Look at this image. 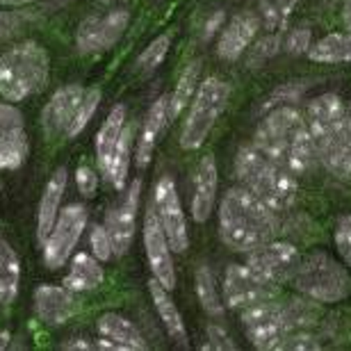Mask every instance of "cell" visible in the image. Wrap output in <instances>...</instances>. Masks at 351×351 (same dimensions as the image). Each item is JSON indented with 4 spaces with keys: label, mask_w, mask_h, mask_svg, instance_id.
Wrapping results in <instances>:
<instances>
[{
    "label": "cell",
    "mask_w": 351,
    "mask_h": 351,
    "mask_svg": "<svg viewBox=\"0 0 351 351\" xmlns=\"http://www.w3.org/2000/svg\"><path fill=\"white\" fill-rule=\"evenodd\" d=\"M244 335L256 349L274 351L280 349V342L287 335V319L283 304H276L274 299L258 301V304L242 308L240 315Z\"/></svg>",
    "instance_id": "cell-9"
},
{
    "label": "cell",
    "mask_w": 351,
    "mask_h": 351,
    "mask_svg": "<svg viewBox=\"0 0 351 351\" xmlns=\"http://www.w3.org/2000/svg\"><path fill=\"white\" fill-rule=\"evenodd\" d=\"M335 247L342 261L351 269V215H342L335 223Z\"/></svg>",
    "instance_id": "cell-40"
},
{
    "label": "cell",
    "mask_w": 351,
    "mask_h": 351,
    "mask_svg": "<svg viewBox=\"0 0 351 351\" xmlns=\"http://www.w3.org/2000/svg\"><path fill=\"white\" fill-rule=\"evenodd\" d=\"M64 349H78V351H87V349H94V342H85L82 338H73L71 342H64L62 345Z\"/></svg>",
    "instance_id": "cell-45"
},
{
    "label": "cell",
    "mask_w": 351,
    "mask_h": 351,
    "mask_svg": "<svg viewBox=\"0 0 351 351\" xmlns=\"http://www.w3.org/2000/svg\"><path fill=\"white\" fill-rule=\"evenodd\" d=\"M149 294L153 299V306H156V311L160 315V319H162V324L167 328V333H169V338L178 342V345L187 347L185 319H182L178 306H176V301L171 299V290H167L160 280L151 278L149 280Z\"/></svg>",
    "instance_id": "cell-23"
},
{
    "label": "cell",
    "mask_w": 351,
    "mask_h": 351,
    "mask_svg": "<svg viewBox=\"0 0 351 351\" xmlns=\"http://www.w3.org/2000/svg\"><path fill=\"white\" fill-rule=\"evenodd\" d=\"M280 48H283V34H280V32H274V34H267V37H261L254 46L247 48V51H249L247 66H251V69L263 66L265 62H269L274 55L280 51Z\"/></svg>",
    "instance_id": "cell-36"
},
{
    "label": "cell",
    "mask_w": 351,
    "mask_h": 351,
    "mask_svg": "<svg viewBox=\"0 0 351 351\" xmlns=\"http://www.w3.org/2000/svg\"><path fill=\"white\" fill-rule=\"evenodd\" d=\"M306 123L315 142V151L345 137V103L338 94H319L306 105Z\"/></svg>",
    "instance_id": "cell-12"
},
{
    "label": "cell",
    "mask_w": 351,
    "mask_h": 351,
    "mask_svg": "<svg viewBox=\"0 0 351 351\" xmlns=\"http://www.w3.org/2000/svg\"><path fill=\"white\" fill-rule=\"evenodd\" d=\"M96 328H98V333H101V338L117 342V345H121L125 351H144L149 347L142 331H139L128 317H123V315L105 313L98 317Z\"/></svg>",
    "instance_id": "cell-24"
},
{
    "label": "cell",
    "mask_w": 351,
    "mask_h": 351,
    "mask_svg": "<svg viewBox=\"0 0 351 351\" xmlns=\"http://www.w3.org/2000/svg\"><path fill=\"white\" fill-rule=\"evenodd\" d=\"M89 244H91V254H94V258H98L101 263L112 261V256H114V247H112V237H110L108 230H105V226H98V223L91 226Z\"/></svg>",
    "instance_id": "cell-38"
},
{
    "label": "cell",
    "mask_w": 351,
    "mask_h": 351,
    "mask_svg": "<svg viewBox=\"0 0 351 351\" xmlns=\"http://www.w3.org/2000/svg\"><path fill=\"white\" fill-rule=\"evenodd\" d=\"M297 0H258V14H261V23L267 30H283L287 19L292 16Z\"/></svg>",
    "instance_id": "cell-33"
},
{
    "label": "cell",
    "mask_w": 351,
    "mask_h": 351,
    "mask_svg": "<svg viewBox=\"0 0 351 351\" xmlns=\"http://www.w3.org/2000/svg\"><path fill=\"white\" fill-rule=\"evenodd\" d=\"M235 178L274 213L287 210L299 194L297 176L263 153L256 144H247L237 151Z\"/></svg>",
    "instance_id": "cell-3"
},
{
    "label": "cell",
    "mask_w": 351,
    "mask_h": 351,
    "mask_svg": "<svg viewBox=\"0 0 351 351\" xmlns=\"http://www.w3.org/2000/svg\"><path fill=\"white\" fill-rule=\"evenodd\" d=\"M21 285V261L10 242L0 240V306H12Z\"/></svg>",
    "instance_id": "cell-29"
},
{
    "label": "cell",
    "mask_w": 351,
    "mask_h": 351,
    "mask_svg": "<svg viewBox=\"0 0 351 351\" xmlns=\"http://www.w3.org/2000/svg\"><path fill=\"white\" fill-rule=\"evenodd\" d=\"M261 19L254 12H240L228 21L226 27L219 32V41H217V55L226 62L240 60V55L254 44L261 30Z\"/></svg>",
    "instance_id": "cell-18"
},
{
    "label": "cell",
    "mask_w": 351,
    "mask_h": 351,
    "mask_svg": "<svg viewBox=\"0 0 351 351\" xmlns=\"http://www.w3.org/2000/svg\"><path fill=\"white\" fill-rule=\"evenodd\" d=\"M345 130H347V135L351 139V101L345 103Z\"/></svg>",
    "instance_id": "cell-48"
},
{
    "label": "cell",
    "mask_w": 351,
    "mask_h": 351,
    "mask_svg": "<svg viewBox=\"0 0 351 351\" xmlns=\"http://www.w3.org/2000/svg\"><path fill=\"white\" fill-rule=\"evenodd\" d=\"M342 23H345L347 32L351 34V0H345V7H342Z\"/></svg>",
    "instance_id": "cell-46"
},
{
    "label": "cell",
    "mask_w": 351,
    "mask_h": 351,
    "mask_svg": "<svg viewBox=\"0 0 351 351\" xmlns=\"http://www.w3.org/2000/svg\"><path fill=\"white\" fill-rule=\"evenodd\" d=\"M201 349H217V351H235L237 345L226 328L221 324H208V342Z\"/></svg>",
    "instance_id": "cell-41"
},
{
    "label": "cell",
    "mask_w": 351,
    "mask_h": 351,
    "mask_svg": "<svg viewBox=\"0 0 351 351\" xmlns=\"http://www.w3.org/2000/svg\"><path fill=\"white\" fill-rule=\"evenodd\" d=\"M89 215L87 208L80 203H71L66 206L55 219L51 233L44 240V263L48 269H60L71 261L75 247H78L82 230L87 228Z\"/></svg>",
    "instance_id": "cell-7"
},
{
    "label": "cell",
    "mask_w": 351,
    "mask_h": 351,
    "mask_svg": "<svg viewBox=\"0 0 351 351\" xmlns=\"http://www.w3.org/2000/svg\"><path fill=\"white\" fill-rule=\"evenodd\" d=\"M223 19H226V14H223V10L213 12V16H210V19L206 21V25H203V41H210L217 32H221Z\"/></svg>",
    "instance_id": "cell-44"
},
{
    "label": "cell",
    "mask_w": 351,
    "mask_h": 351,
    "mask_svg": "<svg viewBox=\"0 0 351 351\" xmlns=\"http://www.w3.org/2000/svg\"><path fill=\"white\" fill-rule=\"evenodd\" d=\"M10 342H12V333L10 331H0V351L10 347Z\"/></svg>",
    "instance_id": "cell-49"
},
{
    "label": "cell",
    "mask_w": 351,
    "mask_h": 351,
    "mask_svg": "<svg viewBox=\"0 0 351 351\" xmlns=\"http://www.w3.org/2000/svg\"><path fill=\"white\" fill-rule=\"evenodd\" d=\"M285 319H287V331H304L306 326H313L319 319V304L313 299H292L283 306Z\"/></svg>",
    "instance_id": "cell-32"
},
{
    "label": "cell",
    "mask_w": 351,
    "mask_h": 351,
    "mask_svg": "<svg viewBox=\"0 0 351 351\" xmlns=\"http://www.w3.org/2000/svg\"><path fill=\"white\" fill-rule=\"evenodd\" d=\"M308 58L317 64H342L351 62V34L349 32H331L308 48Z\"/></svg>",
    "instance_id": "cell-28"
},
{
    "label": "cell",
    "mask_w": 351,
    "mask_h": 351,
    "mask_svg": "<svg viewBox=\"0 0 351 351\" xmlns=\"http://www.w3.org/2000/svg\"><path fill=\"white\" fill-rule=\"evenodd\" d=\"M230 101V85L223 82L217 75H210L203 82H199L196 94L189 103V114L185 119L180 132V146L185 151L201 149L203 142L208 139L210 130L219 121L226 105Z\"/></svg>",
    "instance_id": "cell-6"
},
{
    "label": "cell",
    "mask_w": 351,
    "mask_h": 351,
    "mask_svg": "<svg viewBox=\"0 0 351 351\" xmlns=\"http://www.w3.org/2000/svg\"><path fill=\"white\" fill-rule=\"evenodd\" d=\"M311 87L308 80H294V82H285L271 91L269 96L265 98V105H263V112L271 110V108H278V105H292L297 103L301 96L306 94V89Z\"/></svg>",
    "instance_id": "cell-37"
},
{
    "label": "cell",
    "mask_w": 351,
    "mask_h": 351,
    "mask_svg": "<svg viewBox=\"0 0 351 351\" xmlns=\"http://www.w3.org/2000/svg\"><path fill=\"white\" fill-rule=\"evenodd\" d=\"M276 235V213L249 192L230 187L219 206V237L235 254H249Z\"/></svg>",
    "instance_id": "cell-2"
},
{
    "label": "cell",
    "mask_w": 351,
    "mask_h": 351,
    "mask_svg": "<svg viewBox=\"0 0 351 351\" xmlns=\"http://www.w3.org/2000/svg\"><path fill=\"white\" fill-rule=\"evenodd\" d=\"M34 313L48 326H62L80 313V301L69 287L39 285L34 290Z\"/></svg>",
    "instance_id": "cell-17"
},
{
    "label": "cell",
    "mask_w": 351,
    "mask_h": 351,
    "mask_svg": "<svg viewBox=\"0 0 351 351\" xmlns=\"http://www.w3.org/2000/svg\"><path fill=\"white\" fill-rule=\"evenodd\" d=\"M194 287L196 297H199L201 308L206 311L210 317H221L223 315V299L219 290H217L215 274L208 265H201L194 274Z\"/></svg>",
    "instance_id": "cell-31"
},
{
    "label": "cell",
    "mask_w": 351,
    "mask_h": 351,
    "mask_svg": "<svg viewBox=\"0 0 351 351\" xmlns=\"http://www.w3.org/2000/svg\"><path fill=\"white\" fill-rule=\"evenodd\" d=\"M32 3H37V0H0L3 7H23V5H32Z\"/></svg>",
    "instance_id": "cell-47"
},
{
    "label": "cell",
    "mask_w": 351,
    "mask_h": 351,
    "mask_svg": "<svg viewBox=\"0 0 351 351\" xmlns=\"http://www.w3.org/2000/svg\"><path fill=\"white\" fill-rule=\"evenodd\" d=\"M169 46H171V32H165L153 39L137 58V64H135L137 71L142 75H151L165 62L167 53H169Z\"/></svg>",
    "instance_id": "cell-35"
},
{
    "label": "cell",
    "mask_w": 351,
    "mask_h": 351,
    "mask_svg": "<svg viewBox=\"0 0 351 351\" xmlns=\"http://www.w3.org/2000/svg\"><path fill=\"white\" fill-rule=\"evenodd\" d=\"M82 94H85L82 85H64L51 96V101L46 103L44 112H41V125H44L48 139H58L60 135H64Z\"/></svg>",
    "instance_id": "cell-19"
},
{
    "label": "cell",
    "mask_w": 351,
    "mask_h": 351,
    "mask_svg": "<svg viewBox=\"0 0 351 351\" xmlns=\"http://www.w3.org/2000/svg\"><path fill=\"white\" fill-rule=\"evenodd\" d=\"M101 89L98 87H91V89H85V94H82L78 108H75V114L71 119V123H69V128L64 132L66 139H75L80 135L82 130L87 128V123L91 121V117H94V112L98 108V103H101Z\"/></svg>",
    "instance_id": "cell-34"
},
{
    "label": "cell",
    "mask_w": 351,
    "mask_h": 351,
    "mask_svg": "<svg viewBox=\"0 0 351 351\" xmlns=\"http://www.w3.org/2000/svg\"><path fill=\"white\" fill-rule=\"evenodd\" d=\"M25 19L19 12H0V44L19 37L23 32Z\"/></svg>",
    "instance_id": "cell-42"
},
{
    "label": "cell",
    "mask_w": 351,
    "mask_h": 351,
    "mask_svg": "<svg viewBox=\"0 0 351 351\" xmlns=\"http://www.w3.org/2000/svg\"><path fill=\"white\" fill-rule=\"evenodd\" d=\"M199 73H201V60H192L189 64L182 69L178 85L169 94V119L176 121L180 117V112L192 103V98L199 87Z\"/></svg>",
    "instance_id": "cell-30"
},
{
    "label": "cell",
    "mask_w": 351,
    "mask_h": 351,
    "mask_svg": "<svg viewBox=\"0 0 351 351\" xmlns=\"http://www.w3.org/2000/svg\"><path fill=\"white\" fill-rule=\"evenodd\" d=\"M144 249H146V258H149L153 278L160 280L167 290H173L176 283H178V278H176V265H173V251L169 247L165 230L160 228L158 217L151 206L144 215Z\"/></svg>",
    "instance_id": "cell-16"
},
{
    "label": "cell",
    "mask_w": 351,
    "mask_h": 351,
    "mask_svg": "<svg viewBox=\"0 0 351 351\" xmlns=\"http://www.w3.org/2000/svg\"><path fill=\"white\" fill-rule=\"evenodd\" d=\"M278 290V283L265 278L251 265H228L226 274H223L221 299L223 306L233 308V311H242V308L254 306L258 301L276 299Z\"/></svg>",
    "instance_id": "cell-8"
},
{
    "label": "cell",
    "mask_w": 351,
    "mask_h": 351,
    "mask_svg": "<svg viewBox=\"0 0 351 351\" xmlns=\"http://www.w3.org/2000/svg\"><path fill=\"white\" fill-rule=\"evenodd\" d=\"M139 201H142V178H135L130 187H125L121 201L110 210L105 217V230L112 237V247H114V256L128 254L132 237H135L137 228V210Z\"/></svg>",
    "instance_id": "cell-15"
},
{
    "label": "cell",
    "mask_w": 351,
    "mask_h": 351,
    "mask_svg": "<svg viewBox=\"0 0 351 351\" xmlns=\"http://www.w3.org/2000/svg\"><path fill=\"white\" fill-rule=\"evenodd\" d=\"M313 44V34L306 27H294L287 34H283V51L290 55H306Z\"/></svg>",
    "instance_id": "cell-39"
},
{
    "label": "cell",
    "mask_w": 351,
    "mask_h": 351,
    "mask_svg": "<svg viewBox=\"0 0 351 351\" xmlns=\"http://www.w3.org/2000/svg\"><path fill=\"white\" fill-rule=\"evenodd\" d=\"M169 123H171V119H169V94H165L153 103V108L149 110V114H146L142 135H139V139H137V165L139 167H146L151 162V156H153V151H156V144L160 142V137H162V132Z\"/></svg>",
    "instance_id": "cell-22"
},
{
    "label": "cell",
    "mask_w": 351,
    "mask_h": 351,
    "mask_svg": "<svg viewBox=\"0 0 351 351\" xmlns=\"http://www.w3.org/2000/svg\"><path fill=\"white\" fill-rule=\"evenodd\" d=\"M153 213L158 217L160 228L165 230L167 240L173 254H185L189 249V230H187V217L180 206V196L176 189V182L171 176H162L156 182L153 189Z\"/></svg>",
    "instance_id": "cell-10"
},
{
    "label": "cell",
    "mask_w": 351,
    "mask_h": 351,
    "mask_svg": "<svg viewBox=\"0 0 351 351\" xmlns=\"http://www.w3.org/2000/svg\"><path fill=\"white\" fill-rule=\"evenodd\" d=\"M217 187H219V173H217L215 158L203 156L199 160L194 173V187H192V219L196 223H203L210 219L217 203Z\"/></svg>",
    "instance_id": "cell-20"
},
{
    "label": "cell",
    "mask_w": 351,
    "mask_h": 351,
    "mask_svg": "<svg viewBox=\"0 0 351 351\" xmlns=\"http://www.w3.org/2000/svg\"><path fill=\"white\" fill-rule=\"evenodd\" d=\"M51 78V58L37 41H23L0 55V94L5 101L21 103L44 91Z\"/></svg>",
    "instance_id": "cell-4"
},
{
    "label": "cell",
    "mask_w": 351,
    "mask_h": 351,
    "mask_svg": "<svg viewBox=\"0 0 351 351\" xmlns=\"http://www.w3.org/2000/svg\"><path fill=\"white\" fill-rule=\"evenodd\" d=\"M254 144L287 167L294 176H304L317 165V151L304 114L294 105H278L265 112L254 132Z\"/></svg>",
    "instance_id": "cell-1"
},
{
    "label": "cell",
    "mask_w": 351,
    "mask_h": 351,
    "mask_svg": "<svg viewBox=\"0 0 351 351\" xmlns=\"http://www.w3.org/2000/svg\"><path fill=\"white\" fill-rule=\"evenodd\" d=\"M66 180H69L66 167H60V169L51 176L48 185L44 187V194H41V201L37 208V240H39V244H44L48 233H51L55 219H58L62 199H64V192H66Z\"/></svg>",
    "instance_id": "cell-21"
},
{
    "label": "cell",
    "mask_w": 351,
    "mask_h": 351,
    "mask_svg": "<svg viewBox=\"0 0 351 351\" xmlns=\"http://www.w3.org/2000/svg\"><path fill=\"white\" fill-rule=\"evenodd\" d=\"M299 261L301 254L294 244L274 240V237L247 254V265H251L258 274H263L265 278H269L278 285L290 283L299 267Z\"/></svg>",
    "instance_id": "cell-14"
},
{
    "label": "cell",
    "mask_w": 351,
    "mask_h": 351,
    "mask_svg": "<svg viewBox=\"0 0 351 351\" xmlns=\"http://www.w3.org/2000/svg\"><path fill=\"white\" fill-rule=\"evenodd\" d=\"M290 283L294 290L317 304H340L351 294V276L347 267H342L326 251L301 256Z\"/></svg>",
    "instance_id": "cell-5"
},
{
    "label": "cell",
    "mask_w": 351,
    "mask_h": 351,
    "mask_svg": "<svg viewBox=\"0 0 351 351\" xmlns=\"http://www.w3.org/2000/svg\"><path fill=\"white\" fill-rule=\"evenodd\" d=\"M30 156L25 119L14 103H0V171H16Z\"/></svg>",
    "instance_id": "cell-13"
},
{
    "label": "cell",
    "mask_w": 351,
    "mask_h": 351,
    "mask_svg": "<svg viewBox=\"0 0 351 351\" xmlns=\"http://www.w3.org/2000/svg\"><path fill=\"white\" fill-rule=\"evenodd\" d=\"M75 187H78V192L82 196L91 199V196L96 194V189H98V176H96V171L91 169V167H87V165L78 167V171H75Z\"/></svg>",
    "instance_id": "cell-43"
},
{
    "label": "cell",
    "mask_w": 351,
    "mask_h": 351,
    "mask_svg": "<svg viewBox=\"0 0 351 351\" xmlns=\"http://www.w3.org/2000/svg\"><path fill=\"white\" fill-rule=\"evenodd\" d=\"M132 139H135V130L132 125H125L121 137L112 151V158L108 162V169L103 171L105 180L110 182L117 192H123L125 185H128V167H130V156H132Z\"/></svg>",
    "instance_id": "cell-26"
},
{
    "label": "cell",
    "mask_w": 351,
    "mask_h": 351,
    "mask_svg": "<svg viewBox=\"0 0 351 351\" xmlns=\"http://www.w3.org/2000/svg\"><path fill=\"white\" fill-rule=\"evenodd\" d=\"M130 23L128 10H110L108 14H91L75 30V48L82 55H96L110 51L123 37Z\"/></svg>",
    "instance_id": "cell-11"
},
{
    "label": "cell",
    "mask_w": 351,
    "mask_h": 351,
    "mask_svg": "<svg viewBox=\"0 0 351 351\" xmlns=\"http://www.w3.org/2000/svg\"><path fill=\"white\" fill-rule=\"evenodd\" d=\"M105 271L101 267V261L89 254H75L71 256V267L64 276V287L71 292H94L103 285Z\"/></svg>",
    "instance_id": "cell-25"
},
{
    "label": "cell",
    "mask_w": 351,
    "mask_h": 351,
    "mask_svg": "<svg viewBox=\"0 0 351 351\" xmlns=\"http://www.w3.org/2000/svg\"><path fill=\"white\" fill-rule=\"evenodd\" d=\"M123 128H125V105L119 103L112 108V112L103 121L101 130H98V135H96V158H98V167H101V173L108 169L112 151H114Z\"/></svg>",
    "instance_id": "cell-27"
},
{
    "label": "cell",
    "mask_w": 351,
    "mask_h": 351,
    "mask_svg": "<svg viewBox=\"0 0 351 351\" xmlns=\"http://www.w3.org/2000/svg\"><path fill=\"white\" fill-rule=\"evenodd\" d=\"M0 230H3V217H0Z\"/></svg>",
    "instance_id": "cell-50"
}]
</instances>
